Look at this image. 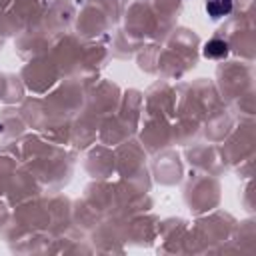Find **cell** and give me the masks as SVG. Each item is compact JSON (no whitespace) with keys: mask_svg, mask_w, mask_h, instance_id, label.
I'll use <instances>...</instances> for the list:
<instances>
[{"mask_svg":"<svg viewBox=\"0 0 256 256\" xmlns=\"http://www.w3.org/2000/svg\"><path fill=\"white\" fill-rule=\"evenodd\" d=\"M206 10L212 18L226 16L232 10V0H206Z\"/></svg>","mask_w":256,"mask_h":256,"instance_id":"1","label":"cell"},{"mask_svg":"<svg viewBox=\"0 0 256 256\" xmlns=\"http://www.w3.org/2000/svg\"><path fill=\"white\" fill-rule=\"evenodd\" d=\"M228 54V44L222 40H210L204 46V56L208 58H224Z\"/></svg>","mask_w":256,"mask_h":256,"instance_id":"2","label":"cell"}]
</instances>
